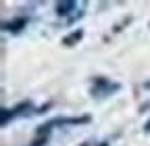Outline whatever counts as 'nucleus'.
<instances>
[{
  "instance_id": "f257e3e1",
  "label": "nucleus",
  "mask_w": 150,
  "mask_h": 146,
  "mask_svg": "<svg viewBox=\"0 0 150 146\" xmlns=\"http://www.w3.org/2000/svg\"><path fill=\"white\" fill-rule=\"evenodd\" d=\"M27 25V19H15V21H6V23H2V27L6 29V31H21L23 27Z\"/></svg>"
},
{
  "instance_id": "0eeeda50",
  "label": "nucleus",
  "mask_w": 150,
  "mask_h": 146,
  "mask_svg": "<svg viewBox=\"0 0 150 146\" xmlns=\"http://www.w3.org/2000/svg\"><path fill=\"white\" fill-rule=\"evenodd\" d=\"M146 108H150V102H146V104H142V111H146Z\"/></svg>"
},
{
  "instance_id": "1a4fd4ad",
  "label": "nucleus",
  "mask_w": 150,
  "mask_h": 146,
  "mask_svg": "<svg viewBox=\"0 0 150 146\" xmlns=\"http://www.w3.org/2000/svg\"><path fill=\"white\" fill-rule=\"evenodd\" d=\"M146 88H150V84H146Z\"/></svg>"
},
{
  "instance_id": "f03ea898",
  "label": "nucleus",
  "mask_w": 150,
  "mask_h": 146,
  "mask_svg": "<svg viewBox=\"0 0 150 146\" xmlns=\"http://www.w3.org/2000/svg\"><path fill=\"white\" fill-rule=\"evenodd\" d=\"M86 121H88V117H75V119H54L52 123H48V127H50V125H67V123L77 125V123H86Z\"/></svg>"
},
{
  "instance_id": "39448f33",
  "label": "nucleus",
  "mask_w": 150,
  "mask_h": 146,
  "mask_svg": "<svg viewBox=\"0 0 150 146\" xmlns=\"http://www.w3.org/2000/svg\"><path fill=\"white\" fill-rule=\"evenodd\" d=\"M15 117V113L13 111H8V108H2V125H6L8 123V119H13Z\"/></svg>"
},
{
  "instance_id": "423d86ee",
  "label": "nucleus",
  "mask_w": 150,
  "mask_h": 146,
  "mask_svg": "<svg viewBox=\"0 0 150 146\" xmlns=\"http://www.w3.org/2000/svg\"><path fill=\"white\" fill-rule=\"evenodd\" d=\"M31 146H42V140H35V142H33Z\"/></svg>"
},
{
  "instance_id": "6e6552de",
  "label": "nucleus",
  "mask_w": 150,
  "mask_h": 146,
  "mask_svg": "<svg viewBox=\"0 0 150 146\" xmlns=\"http://www.w3.org/2000/svg\"><path fill=\"white\" fill-rule=\"evenodd\" d=\"M144 130H146V132H150V121L146 123V127H144Z\"/></svg>"
},
{
  "instance_id": "7ed1b4c3",
  "label": "nucleus",
  "mask_w": 150,
  "mask_h": 146,
  "mask_svg": "<svg viewBox=\"0 0 150 146\" xmlns=\"http://www.w3.org/2000/svg\"><path fill=\"white\" fill-rule=\"evenodd\" d=\"M73 9H75V2H59V4H56V13H59L61 17L69 15Z\"/></svg>"
},
{
  "instance_id": "20e7f679",
  "label": "nucleus",
  "mask_w": 150,
  "mask_h": 146,
  "mask_svg": "<svg viewBox=\"0 0 150 146\" xmlns=\"http://www.w3.org/2000/svg\"><path fill=\"white\" fill-rule=\"evenodd\" d=\"M81 35H83V31H81V29H77V31H73V33H69L67 38H65V44H67V46H73V42H77V40H81Z\"/></svg>"
}]
</instances>
